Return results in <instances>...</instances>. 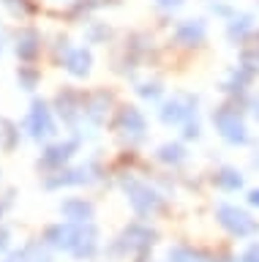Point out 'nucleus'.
Here are the masks:
<instances>
[{"mask_svg":"<svg viewBox=\"0 0 259 262\" xmlns=\"http://www.w3.org/2000/svg\"><path fill=\"white\" fill-rule=\"evenodd\" d=\"M251 202H254V205H259V191H254V194H251Z\"/></svg>","mask_w":259,"mask_h":262,"instance_id":"aec40b11","label":"nucleus"},{"mask_svg":"<svg viewBox=\"0 0 259 262\" xmlns=\"http://www.w3.org/2000/svg\"><path fill=\"white\" fill-rule=\"evenodd\" d=\"M66 69H68L71 74H77V77H82V74H87V69H90V55H87L85 49L71 52L68 60H66Z\"/></svg>","mask_w":259,"mask_h":262,"instance_id":"9b49d317","label":"nucleus"},{"mask_svg":"<svg viewBox=\"0 0 259 262\" xmlns=\"http://www.w3.org/2000/svg\"><path fill=\"white\" fill-rule=\"evenodd\" d=\"M213 123L218 126V131L229 139V142H246V126H243V120L238 118V112L218 110L213 115Z\"/></svg>","mask_w":259,"mask_h":262,"instance_id":"f257e3e1","label":"nucleus"},{"mask_svg":"<svg viewBox=\"0 0 259 262\" xmlns=\"http://www.w3.org/2000/svg\"><path fill=\"white\" fill-rule=\"evenodd\" d=\"M17 52H19L22 60H33V57H36V52H38V36H36L33 30H25V33L19 36Z\"/></svg>","mask_w":259,"mask_h":262,"instance_id":"9d476101","label":"nucleus"},{"mask_svg":"<svg viewBox=\"0 0 259 262\" xmlns=\"http://www.w3.org/2000/svg\"><path fill=\"white\" fill-rule=\"evenodd\" d=\"M9 202H11V200H3V202H0V216H3V210L9 208Z\"/></svg>","mask_w":259,"mask_h":262,"instance_id":"6ab92c4d","label":"nucleus"},{"mask_svg":"<svg viewBox=\"0 0 259 262\" xmlns=\"http://www.w3.org/2000/svg\"><path fill=\"white\" fill-rule=\"evenodd\" d=\"M216 183H218V186H224V188H240L243 178L238 175V172H232V169H224L221 175L216 178Z\"/></svg>","mask_w":259,"mask_h":262,"instance_id":"4468645a","label":"nucleus"},{"mask_svg":"<svg viewBox=\"0 0 259 262\" xmlns=\"http://www.w3.org/2000/svg\"><path fill=\"white\" fill-rule=\"evenodd\" d=\"M256 115H259V110H256Z\"/></svg>","mask_w":259,"mask_h":262,"instance_id":"412c9836","label":"nucleus"},{"mask_svg":"<svg viewBox=\"0 0 259 262\" xmlns=\"http://www.w3.org/2000/svg\"><path fill=\"white\" fill-rule=\"evenodd\" d=\"M28 131L33 134L36 139L41 137H50L55 131V123H52V115L50 110H46L44 101H33V106H30V115H28Z\"/></svg>","mask_w":259,"mask_h":262,"instance_id":"f03ea898","label":"nucleus"},{"mask_svg":"<svg viewBox=\"0 0 259 262\" xmlns=\"http://www.w3.org/2000/svg\"><path fill=\"white\" fill-rule=\"evenodd\" d=\"M77 232H79V227H68V224H55L46 229V241H50L52 246H58V249H66L71 251L74 249V241H77Z\"/></svg>","mask_w":259,"mask_h":262,"instance_id":"423d86ee","label":"nucleus"},{"mask_svg":"<svg viewBox=\"0 0 259 262\" xmlns=\"http://www.w3.org/2000/svg\"><path fill=\"white\" fill-rule=\"evenodd\" d=\"M96 249H99V232L87 224V227H79V232H77V241H74V249H71V254L74 257H93Z\"/></svg>","mask_w":259,"mask_h":262,"instance_id":"39448f33","label":"nucleus"},{"mask_svg":"<svg viewBox=\"0 0 259 262\" xmlns=\"http://www.w3.org/2000/svg\"><path fill=\"white\" fill-rule=\"evenodd\" d=\"M120 126L123 128H128V131H145V120H142V115L134 110V106H128V110H123L120 112Z\"/></svg>","mask_w":259,"mask_h":262,"instance_id":"f8f14e48","label":"nucleus"},{"mask_svg":"<svg viewBox=\"0 0 259 262\" xmlns=\"http://www.w3.org/2000/svg\"><path fill=\"white\" fill-rule=\"evenodd\" d=\"M36 82H38V74L33 69H19V85L25 90H33Z\"/></svg>","mask_w":259,"mask_h":262,"instance_id":"2eb2a0df","label":"nucleus"},{"mask_svg":"<svg viewBox=\"0 0 259 262\" xmlns=\"http://www.w3.org/2000/svg\"><path fill=\"white\" fill-rule=\"evenodd\" d=\"M3 123V134H0V145L6 147V150H14V145H17V139H19V131L14 128V123L9 120H0Z\"/></svg>","mask_w":259,"mask_h":262,"instance_id":"ddd939ff","label":"nucleus"},{"mask_svg":"<svg viewBox=\"0 0 259 262\" xmlns=\"http://www.w3.org/2000/svg\"><path fill=\"white\" fill-rule=\"evenodd\" d=\"M9 6H14V8H19V6H25V0H6Z\"/></svg>","mask_w":259,"mask_h":262,"instance_id":"a211bd4d","label":"nucleus"},{"mask_svg":"<svg viewBox=\"0 0 259 262\" xmlns=\"http://www.w3.org/2000/svg\"><path fill=\"white\" fill-rule=\"evenodd\" d=\"M58 112L68 123L74 120L77 112H79V93H74V90H63V93L58 96Z\"/></svg>","mask_w":259,"mask_h":262,"instance_id":"6e6552de","label":"nucleus"},{"mask_svg":"<svg viewBox=\"0 0 259 262\" xmlns=\"http://www.w3.org/2000/svg\"><path fill=\"white\" fill-rule=\"evenodd\" d=\"M60 213L71 221H87V219H93V205L85 200H66L60 205Z\"/></svg>","mask_w":259,"mask_h":262,"instance_id":"0eeeda50","label":"nucleus"},{"mask_svg":"<svg viewBox=\"0 0 259 262\" xmlns=\"http://www.w3.org/2000/svg\"><path fill=\"white\" fill-rule=\"evenodd\" d=\"M180 153H183V150H180L177 145H175V147H172V145H167L164 150H161V159H167V161L172 159V161H177V159H180Z\"/></svg>","mask_w":259,"mask_h":262,"instance_id":"dca6fc26","label":"nucleus"},{"mask_svg":"<svg viewBox=\"0 0 259 262\" xmlns=\"http://www.w3.org/2000/svg\"><path fill=\"white\" fill-rule=\"evenodd\" d=\"M246 262H259V246H254V249L246 254Z\"/></svg>","mask_w":259,"mask_h":262,"instance_id":"f3484780","label":"nucleus"},{"mask_svg":"<svg viewBox=\"0 0 259 262\" xmlns=\"http://www.w3.org/2000/svg\"><path fill=\"white\" fill-rule=\"evenodd\" d=\"M77 150V142H60V145H52V147H46V153L41 156V167L44 169H58L63 167L68 159H71V153Z\"/></svg>","mask_w":259,"mask_h":262,"instance_id":"20e7f679","label":"nucleus"},{"mask_svg":"<svg viewBox=\"0 0 259 262\" xmlns=\"http://www.w3.org/2000/svg\"><path fill=\"white\" fill-rule=\"evenodd\" d=\"M131 202H134V208L142 210V213H148L150 208H156V205H158L156 194L148 191L145 186H131Z\"/></svg>","mask_w":259,"mask_h":262,"instance_id":"1a4fd4ad","label":"nucleus"},{"mask_svg":"<svg viewBox=\"0 0 259 262\" xmlns=\"http://www.w3.org/2000/svg\"><path fill=\"white\" fill-rule=\"evenodd\" d=\"M218 216H221V224L229 227L234 235H248V232H254V229H256V224H254V221H251L243 210L221 208V210H218Z\"/></svg>","mask_w":259,"mask_h":262,"instance_id":"7ed1b4c3","label":"nucleus"}]
</instances>
